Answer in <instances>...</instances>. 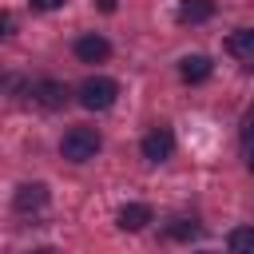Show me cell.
<instances>
[{
  "mask_svg": "<svg viewBox=\"0 0 254 254\" xmlns=\"http://www.w3.org/2000/svg\"><path fill=\"white\" fill-rule=\"evenodd\" d=\"M214 16V0H179V20L183 24H206Z\"/></svg>",
  "mask_w": 254,
  "mask_h": 254,
  "instance_id": "obj_8",
  "label": "cell"
},
{
  "mask_svg": "<svg viewBox=\"0 0 254 254\" xmlns=\"http://www.w3.org/2000/svg\"><path fill=\"white\" fill-rule=\"evenodd\" d=\"M75 95H79V107H87V111H107V107L119 99V83L107 79V75H87Z\"/></svg>",
  "mask_w": 254,
  "mask_h": 254,
  "instance_id": "obj_2",
  "label": "cell"
},
{
  "mask_svg": "<svg viewBox=\"0 0 254 254\" xmlns=\"http://www.w3.org/2000/svg\"><path fill=\"white\" fill-rule=\"evenodd\" d=\"M246 167L254 171V139H250V147H246Z\"/></svg>",
  "mask_w": 254,
  "mask_h": 254,
  "instance_id": "obj_15",
  "label": "cell"
},
{
  "mask_svg": "<svg viewBox=\"0 0 254 254\" xmlns=\"http://www.w3.org/2000/svg\"><path fill=\"white\" fill-rule=\"evenodd\" d=\"M99 147H103V139H99L95 127H71V131L60 139V155H64L67 163H87V159H95Z\"/></svg>",
  "mask_w": 254,
  "mask_h": 254,
  "instance_id": "obj_1",
  "label": "cell"
},
{
  "mask_svg": "<svg viewBox=\"0 0 254 254\" xmlns=\"http://www.w3.org/2000/svg\"><path fill=\"white\" fill-rule=\"evenodd\" d=\"M107 56H111V44H107L99 32H87V36L75 40V60H83V64H103Z\"/></svg>",
  "mask_w": 254,
  "mask_h": 254,
  "instance_id": "obj_5",
  "label": "cell"
},
{
  "mask_svg": "<svg viewBox=\"0 0 254 254\" xmlns=\"http://www.w3.org/2000/svg\"><path fill=\"white\" fill-rule=\"evenodd\" d=\"M67 95H71V87H67L64 79H40V83L32 87V99H36L40 107H48V111H60V107L67 103Z\"/></svg>",
  "mask_w": 254,
  "mask_h": 254,
  "instance_id": "obj_4",
  "label": "cell"
},
{
  "mask_svg": "<svg viewBox=\"0 0 254 254\" xmlns=\"http://www.w3.org/2000/svg\"><path fill=\"white\" fill-rule=\"evenodd\" d=\"M179 75H183V83H202V79H210V60L206 56H183Z\"/></svg>",
  "mask_w": 254,
  "mask_h": 254,
  "instance_id": "obj_9",
  "label": "cell"
},
{
  "mask_svg": "<svg viewBox=\"0 0 254 254\" xmlns=\"http://www.w3.org/2000/svg\"><path fill=\"white\" fill-rule=\"evenodd\" d=\"M115 222H119V230H143L151 222V206L147 202H127V206H119Z\"/></svg>",
  "mask_w": 254,
  "mask_h": 254,
  "instance_id": "obj_7",
  "label": "cell"
},
{
  "mask_svg": "<svg viewBox=\"0 0 254 254\" xmlns=\"http://www.w3.org/2000/svg\"><path fill=\"white\" fill-rule=\"evenodd\" d=\"M139 151H143L147 163H163V159H171V151H175V135H171V127H151V131L143 135Z\"/></svg>",
  "mask_w": 254,
  "mask_h": 254,
  "instance_id": "obj_3",
  "label": "cell"
},
{
  "mask_svg": "<svg viewBox=\"0 0 254 254\" xmlns=\"http://www.w3.org/2000/svg\"><path fill=\"white\" fill-rule=\"evenodd\" d=\"M242 127H246V139H254V103H250V111H246V119H242Z\"/></svg>",
  "mask_w": 254,
  "mask_h": 254,
  "instance_id": "obj_14",
  "label": "cell"
},
{
  "mask_svg": "<svg viewBox=\"0 0 254 254\" xmlns=\"http://www.w3.org/2000/svg\"><path fill=\"white\" fill-rule=\"evenodd\" d=\"M99 8L103 12H115V0H99Z\"/></svg>",
  "mask_w": 254,
  "mask_h": 254,
  "instance_id": "obj_16",
  "label": "cell"
},
{
  "mask_svg": "<svg viewBox=\"0 0 254 254\" xmlns=\"http://www.w3.org/2000/svg\"><path fill=\"white\" fill-rule=\"evenodd\" d=\"M194 254H218V250H194Z\"/></svg>",
  "mask_w": 254,
  "mask_h": 254,
  "instance_id": "obj_18",
  "label": "cell"
},
{
  "mask_svg": "<svg viewBox=\"0 0 254 254\" xmlns=\"http://www.w3.org/2000/svg\"><path fill=\"white\" fill-rule=\"evenodd\" d=\"M60 4H64V0H32L36 12H52V8H60Z\"/></svg>",
  "mask_w": 254,
  "mask_h": 254,
  "instance_id": "obj_13",
  "label": "cell"
},
{
  "mask_svg": "<svg viewBox=\"0 0 254 254\" xmlns=\"http://www.w3.org/2000/svg\"><path fill=\"white\" fill-rule=\"evenodd\" d=\"M12 206H16L20 214L44 210V206H48V187H44V183H24V187L16 190V198H12Z\"/></svg>",
  "mask_w": 254,
  "mask_h": 254,
  "instance_id": "obj_6",
  "label": "cell"
},
{
  "mask_svg": "<svg viewBox=\"0 0 254 254\" xmlns=\"http://www.w3.org/2000/svg\"><path fill=\"white\" fill-rule=\"evenodd\" d=\"M198 234V222H190V218H175L171 222V238H194Z\"/></svg>",
  "mask_w": 254,
  "mask_h": 254,
  "instance_id": "obj_12",
  "label": "cell"
},
{
  "mask_svg": "<svg viewBox=\"0 0 254 254\" xmlns=\"http://www.w3.org/2000/svg\"><path fill=\"white\" fill-rule=\"evenodd\" d=\"M226 52L238 56V60H250V64H254V28H238V32H230Z\"/></svg>",
  "mask_w": 254,
  "mask_h": 254,
  "instance_id": "obj_10",
  "label": "cell"
},
{
  "mask_svg": "<svg viewBox=\"0 0 254 254\" xmlns=\"http://www.w3.org/2000/svg\"><path fill=\"white\" fill-rule=\"evenodd\" d=\"M226 246H230V254H254V226H234Z\"/></svg>",
  "mask_w": 254,
  "mask_h": 254,
  "instance_id": "obj_11",
  "label": "cell"
},
{
  "mask_svg": "<svg viewBox=\"0 0 254 254\" xmlns=\"http://www.w3.org/2000/svg\"><path fill=\"white\" fill-rule=\"evenodd\" d=\"M32 254H56V250H52V246H44V250H32Z\"/></svg>",
  "mask_w": 254,
  "mask_h": 254,
  "instance_id": "obj_17",
  "label": "cell"
},
{
  "mask_svg": "<svg viewBox=\"0 0 254 254\" xmlns=\"http://www.w3.org/2000/svg\"><path fill=\"white\" fill-rule=\"evenodd\" d=\"M250 67H254V64H250Z\"/></svg>",
  "mask_w": 254,
  "mask_h": 254,
  "instance_id": "obj_19",
  "label": "cell"
}]
</instances>
